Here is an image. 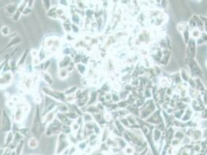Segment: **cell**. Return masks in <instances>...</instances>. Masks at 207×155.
<instances>
[{
  "label": "cell",
  "instance_id": "15",
  "mask_svg": "<svg viewBox=\"0 0 207 155\" xmlns=\"http://www.w3.org/2000/svg\"><path fill=\"white\" fill-rule=\"evenodd\" d=\"M28 144H29V146H30V148H32V149L36 148V147H37L39 145L38 139L36 137H30V139H29V141H28Z\"/></svg>",
  "mask_w": 207,
  "mask_h": 155
},
{
  "label": "cell",
  "instance_id": "3",
  "mask_svg": "<svg viewBox=\"0 0 207 155\" xmlns=\"http://www.w3.org/2000/svg\"><path fill=\"white\" fill-rule=\"evenodd\" d=\"M0 129L2 133H9L13 130V120L5 110H2Z\"/></svg>",
  "mask_w": 207,
  "mask_h": 155
},
{
  "label": "cell",
  "instance_id": "20",
  "mask_svg": "<svg viewBox=\"0 0 207 155\" xmlns=\"http://www.w3.org/2000/svg\"><path fill=\"white\" fill-rule=\"evenodd\" d=\"M0 32H1L2 36L7 37V36H9V33H10V28L8 26H6V25H5V26H2L1 27Z\"/></svg>",
  "mask_w": 207,
  "mask_h": 155
},
{
  "label": "cell",
  "instance_id": "13",
  "mask_svg": "<svg viewBox=\"0 0 207 155\" xmlns=\"http://www.w3.org/2000/svg\"><path fill=\"white\" fill-rule=\"evenodd\" d=\"M47 16L48 17L51 19H59L57 13V7H51V9L49 11H47Z\"/></svg>",
  "mask_w": 207,
  "mask_h": 155
},
{
  "label": "cell",
  "instance_id": "1",
  "mask_svg": "<svg viewBox=\"0 0 207 155\" xmlns=\"http://www.w3.org/2000/svg\"><path fill=\"white\" fill-rule=\"evenodd\" d=\"M41 116L42 114H41L40 106H36L35 116L30 130L32 134V137H34L37 139H40L42 134L46 131V126L43 124V117H41Z\"/></svg>",
  "mask_w": 207,
  "mask_h": 155
},
{
  "label": "cell",
  "instance_id": "2",
  "mask_svg": "<svg viewBox=\"0 0 207 155\" xmlns=\"http://www.w3.org/2000/svg\"><path fill=\"white\" fill-rule=\"evenodd\" d=\"M42 92L45 95L50 97L51 99H54L58 102H65L66 95L63 92L53 90L48 87H43L42 88Z\"/></svg>",
  "mask_w": 207,
  "mask_h": 155
},
{
  "label": "cell",
  "instance_id": "10",
  "mask_svg": "<svg viewBox=\"0 0 207 155\" xmlns=\"http://www.w3.org/2000/svg\"><path fill=\"white\" fill-rule=\"evenodd\" d=\"M27 6V1H23L21 2V3H19L18 6V9L16 13H15V15L13 16V20L14 22H16L17 20H19V19L20 18L22 15H23V12L24 9L26 8Z\"/></svg>",
  "mask_w": 207,
  "mask_h": 155
},
{
  "label": "cell",
  "instance_id": "18",
  "mask_svg": "<svg viewBox=\"0 0 207 155\" xmlns=\"http://www.w3.org/2000/svg\"><path fill=\"white\" fill-rule=\"evenodd\" d=\"M76 67H77L78 72H79L81 75H85V73L87 72V68H86L85 65H83V64H80L79 63V64H77Z\"/></svg>",
  "mask_w": 207,
  "mask_h": 155
},
{
  "label": "cell",
  "instance_id": "12",
  "mask_svg": "<svg viewBox=\"0 0 207 155\" xmlns=\"http://www.w3.org/2000/svg\"><path fill=\"white\" fill-rule=\"evenodd\" d=\"M28 54H29V50H25L23 54H22V56L20 57V58H19V60L17 61V67H23V66L25 65V62H26V58H27Z\"/></svg>",
  "mask_w": 207,
  "mask_h": 155
},
{
  "label": "cell",
  "instance_id": "33",
  "mask_svg": "<svg viewBox=\"0 0 207 155\" xmlns=\"http://www.w3.org/2000/svg\"><path fill=\"white\" fill-rule=\"evenodd\" d=\"M34 1H27V6L30 8H32L33 5H34Z\"/></svg>",
  "mask_w": 207,
  "mask_h": 155
},
{
  "label": "cell",
  "instance_id": "11",
  "mask_svg": "<svg viewBox=\"0 0 207 155\" xmlns=\"http://www.w3.org/2000/svg\"><path fill=\"white\" fill-rule=\"evenodd\" d=\"M72 58L70 56H64L61 58V60H60L59 62V68L62 69V68H67L71 65V64L72 63Z\"/></svg>",
  "mask_w": 207,
  "mask_h": 155
},
{
  "label": "cell",
  "instance_id": "28",
  "mask_svg": "<svg viewBox=\"0 0 207 155\" xmlns=\"http://www.w3.org/2000/svg\"><path fill=\"white\" fill-rule=\"evenodd\" d=\"M71 32L74 34H77L79 33L80 32V29L78 25H76V24H71Z\"/></svg>",
  "mask_w": 207,
  "mask_h": 155
},
{
  "label": "cell",
  "instance_id": "14",
  "mask_svg": "<svg viewBox=\"0 0 207 155\" xmlns=\"http://www.w3.org/2000/svg\"><path fill=\"white\" fill-rule=\"evenodd\" d=\"M13 140H14V134H13V130H12V131L7 133L6 136V139H5V145H6V146L10 144L13 141Z\"/></svg>",
  "mask_w": 207,
  "mask_h": 155
},
{
  "label": "cell",
  "instance_id": "35",
  "mask_svg": "<svg viewBox=\"0 0 207 155\" xmlns=\"http://www.w3.org/2000/svg\"><path fill=\"white\" fill-rule=\"evenodd\" d=\"M2 51H0V56L2 55Z\"/></svg>",
  "mask_w": 207,
  "mask_h": 155
},
{
  "label": "cell",
  "instance_id": "16",
  "mask_svg": "<svg viewBox=\"0 0 207 155\" xmlns=\"http://www.w3.org/2000/svg\"><path fill=\"white\" fill-rule=\"evenodd\" d=\"M43 80H44V82H46V83H47L48 85H52L54 84V79H53V78H52V76L50 75V74L48 73V72H44L43 75Z\"/></svg>",
  "mask_w": 207,
  "mask_h": 155
},
{
  "label": "cell",
  "instance_id": "24",
  "mask_svg": "<svg viewBox=\"0 0 207 155\" xmlns=\"http://www.w3.org/2000/svg\"><path fill=\"white\" fill-rule=\"evenodd\" d=\"M23 145H24V140H20L19 143H18L17 146H16V155H19L21 154L22 150L23 148Z\"/></svg>",
  "mask_w": 207,
  "mask_h": 155
},
{
  "label": "cell",
  "instance_id": "7",
  "mask_svg": "<svg viewBox=\"0 0 207 155\" xmlns=\"http://www.w3.org/2000/svg\"><path fill=\"white\" fill-rule=\"evenodd\" d=\"M67 140L68 139H67L66 135L60 133L59 138H58V146L57 149V153H61L64 150H65L67 147V145H68V140Z\"/></svg>",
  "mask_w": 207,
  "mask_h": 155
},
{
  "label": "cell",
  "instance_id": "32",
  "mask_svg": "<svg viewBox=\"0 0 207 155\" xmlns=\"http://www.w3.org/2000/svg\"><path fill=\"white\" fill-rule=\"evenodd\" d=\"M76 120H77V121H76V123H77V124H78V125H79L80 127H81V124H82V123L83 122V118H82V117H78V118H77V119H76Z\"/></svg>",
  "mask_w": 207,
  "mask_h": 155
},
{
  "label": "cell",
  "instance_id": "26",
  "mask_svg": "<svg viewBox=\"0 0 207 155\" xmlns=\"http://www.w3.org/2000/svg\"><path fill=\"white\" fill-rule=\"evenodd\" d=\"M92 119H93V117H92L91 115L89 114V113H84V114H83V122H85L86 123H90L92 121Z\"/></svg>",
  "mask_w": 207,
  "mask_h": 155
},
{
  "label": "cell",
  "instance_id": "31",
  "mask_svg": "<svg viewBox=\"0 0 207 155\" xmlns=\"http://www.w3.org/2000/svg\"><path fill=\"white\" fill-rule=\"evenodd\" d=\"M49 65H50V60H46L45 63H43V66L44 68H43V70H44V72L46 71V70L47 69V68L49 67Z\"/></svg>",
  "mask_w": 207,
  "mask_h": 155
},
{
  "label": "cell",
  "instance_id": "29",
  "mask_svg": "<svg viewBox=\"0 0 207 155\" xmlns=\"http://www.w3.org/2000/svg\"><path fill=\"white\" fill-rule=\"evenodd\" d=\"M79 128H80V126L77 124V123H76V122H74V123H73V124L71 125V129H72V132H77L79 130Z\"/></svg>",
  "mask_w": 207,
  "mask_h": 155
},
{
  "label": "cell",
  "instance_id": "6",
  "mask_svg": "<svg viewBox=\"0 0 207 155\" xmlns=\"http://www.w3.org/2000/svg\"><path fill=\"white\" fill-rule=\"evenodd\" d=\"M13 75L11 71L0 74V88L9 85L13 81Z\"/></svg>",
  "mask_w": 207,
  "mask_h": 155
},
{
  "label": "cell",
  "instance_id": "30",
  "mask_svg": "<svg viewBox=\"0 0 207 155\" xmlns=\"http://www.w3.org/2000/svg\"><path fill=\"white\" fill-rule=\"evenodd\" d=\"M32 8H30V7H28L27 6H26V7L24 9L23 12V14L25 16H28L30 15V13H32Z\"/></svg>",
  "mask_w": 207,
  "mask_h": 155
},
{
  "label": "cell",
  "instance_id": "8",
  "mask_svg": "<svg viewBox=\"0 0 207 155\" xmlns=\"http://www.w3.org/2000/svg\"><path fill=\"white\" fill-rule=\"evenodd\" d=\"M22 42H23V39H22V37H20L19 35L16 33L15 36H12L9 43H8V44L6 45V47L3 49V50H6L9 49V48H13V47H14V46L19 45V44H20Z\"/></svg>",
  "mask_w": 207,
  "mask_h": 155
},
{
  "label": "cell",
  "instance_id": "27",
  "mask_svg": "<svg viewBox=\"0 0 207 155\" xmlns=\"http://www.w3.org/2000/svg\"><path fill=\"white\" fill-rule=\"evenodd\" d=\"M23 136H22V134L19 133V132H16L15 133V134H14V141L15 142H17V143H19L20 140H23Z\"/></svg>",
  "mask_w": 207,
  "mask_h": 155
},
{
  "label": "cell",
  "instance_id": "4",
  "mask_svg": "<svg viewBox=\"0 0 207 155\" xmlns=\"http://www.w3.org/2000/svg\"><path fill=\"white\" fill-rule=\"evenodd\" d=\"M62 123L58 119L55 118L49 124L46 126V134L47 136H52L54 134H60L62 129Z\"/></svg>",
  "mask_w": 207,
  "mask_h": 155
},
{
  "label": "cell",
  "instance_id": "5",
  "mask_svg": "<svg viewBox=\"0 0 207 155\" xmlns=\"http://www.w3.org/2000/svg\"><path fill=\"white\" fill-rule=\"evenodd\" d=\"M60 40L55 37H49L44 41V49L47 50H52L53 51L57 50L60 48Z\"/></svg>",
  "mask_w": 207,
  "mask_h": 155
},
{
  "label": "cell",
  "instance_id": "21",
  "mask_svg": "<svg viewBox=\"0 0 207 155\" xmlns=\"http://www.w3.org/2000/svg\"><path fill=\"white\" fill-rule=\"evenodd\" d=\"M77 92V86H72L70 88H68L67 90L64 92V94L66 96H68V95H72L73 94H75V93Z\"/></svg>",
  "mask_w": 207,
  "mask_h": 155
},
{
  "label": "cell",
  "instance_id": "17",
  "mask_svg": "<svg viewBox=\"0 0 207 155\" xmlns=\"http://www.w3.org/2000/svg\"><path fill=\"white\" fill-rule=\"evenodd\" d=\"M71 71L68 68H62L59 70V77L61 79H66Z\"/></svg>",
  "mask_w": 207,
  "mask_h": 155
},
{
  "label": "cell",
  "instance_id": "25",
  "mask_svg": "<svg viewBox=\"0 0 207 155\" xmlns=\"http://www.w3.org/2000/svg\"><path fill=\"white\" fill-rule=\"evenodd\" d=\"M51 1L49 0H43L42 1V4H43V6L44 8V9L47 11H49V9H51Z\"/></svg>",
  "mask_w": 207,
  "mask_h": 155
},
{
  "label": "cell",
  "instance_id": "34",
  "mask_svg": "<svg viewBox=\"0 0 207 155\" xmlns=\"http://www.w3.org/2000/svg\"><path fill=\"white\" fill-rule=\"evenodd\" d=\"M11 155H16V151H13V153L11 154Z\"/></svg>",
  "mask_w": 207,
  "mask_h": 155
},
{
  "label": "cell",
  "instance_id": "23",
  "mask_svg": "<svg viewBox=\"0 0 207 155\" xmlns=\"http://www.w3.org/2000/svg\"><path fill=\"white\" fill-rule=\"evenodd\" d=\"M71 20H72L73 24H76V25H79L80 21H81V18L80 16L77 13H73L71 15Z\"/></svg>",
  "mask_w": 207,
  "mask_h": 155
},
{
  "label": "cell",
  "instance_id": "19",
  "mask_svg": "<svg viewBox=\"0 0 207 155\" xmlns=\"http://www.w3.org/2000/svg\"><path fill=\"white\" fill-rule=\"evenodd\" d=\"M71 132H72V129H71V126L63 124L62 129H61V133H62V134H65V135H67V134H71Z\"/></svg>",
  "mask_w": 207,
  "mask_h": 155
},
{
  "label": "cell",
  "instance_id": "9",
  "mask_svg": "<svg viewBox=\"0 0 207 155\" xmlns=\"http://www.w3.org/2000/svg\"><path fill=\"white\" fill-rule=\"evenodd\" d=\"M18 4H16V3H10V4H8L7 6H6L5 7V14L7 16H13L15 15V13H16L18 9Z\"/></svg>",
  "mask_w": 207,
  "mask_h": 155
},
{
  "label": "cell",
  "instance_id": "22",
  "mask_svg": "<svg viewBox=\"0 0 207 155\" xmlns=\"http://www.w3.org/2000/svg\"><path fill=\"white\" fill-rule=\"evenodd\" d=\"M30 131H31V130H30L29 128H27V127H22V128H19V131L18 132H19L23 137H29V134H30Z\"/></svg>",
  "mask_w": 207,
  "mask_h": 155
}]
</instances>
